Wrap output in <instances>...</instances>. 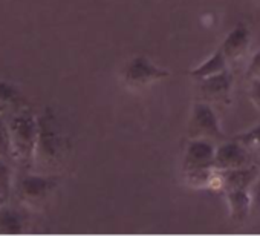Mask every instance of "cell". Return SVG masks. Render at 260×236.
<instances>
[{
    "label": "cell",
    "mask_w": 260,
    "mask_h": 236,
    "mask_svg": "<svg viewBox=\"0 0 260 236\" xmlns=\"http://www.w3.org/2000/svg\"><path fill=\"white\" fill-rule=\"evenodd\" d=\"M39 120V137L32 167L37 173L55 175L68 160L69 138L63 131L58 116L52 110L43 112Z\"/></svg>",
    "instance_id": "cell-1"
},
{
    "label": "cell",
    "mask_w": 260,
    "mask_h": 236,
    "mask_svg": "<svg viewBox=\"0 0 260 236\" xmlns=\"http://www.w3.org/2000/svg\"><path fill=\"white\" fill-rule=\"evenodd\" d=\"M10 135V157L23 167H32L39 137L37 115L17 112L7 122Z\"/></svg>",
    "instance_id": "cell-2"
},
{
    "label": "cell",
    "mask_w": 260,
    "mask_h": 236,
    "mask_svg": "<svg viewBox=\"0 0 260 236\" xmlns=\"http://www.w3.org/2000/svg\"><path fill=\"white\" fill-rule=\"evenodd\" d=\"M188 140H207L213 144H219L228 140L220 128L219 118L213 106L198 101L193 104L191 115L187 128Z\"/></svg>",
    "instance_id": "cell-3"
},
{
    "label": "cell",
    "mask_w": 260,
    "mask_h": 236,
    "mask_svg": "<svg viewBox=\"0 0 260 236\" xmlns=\"http://www.w3.org/2000/svg\"><path fill=\"white\" fill-rule=\"evenodd\" d=\"M170 72L167 69L159 68L150 58L144 55H138L130 58L122 71L124 84L130 89H144L152 86L156 81L167 78Z\"/></svg>",
    "instance_id": "cell-4"
},
{
    "label": "cell",
    "mask_w": 260,
    "mask_h": 236,
    "mask_svg": "<svg viewBox=\"0 0 260 236\" xmlns=\"http://www.w3.org/2000/svg\"><path fill=\"white\" fill-rule=\"evenodd\" d=\"M58 186L55 175H45V173H29L23 176L19 184V196L23 204L29 209H42L48 199L52 196Z\"/></svg>",
    "instance_id": "cell-5"
},
{
    "label": "cell",
    "mask_w": 260,
    "mask_h": 236,
    "mask_svg": "<svg viewBox=\"0 0 260 236\" xmlns=\"http://www.w3.org/2000/svg\"><path fill=\"white\" fill-rule=\"evenodd\" d=\"M260 173V166H246L240 169L230 170H217L214 169L210 189L230 192V190H249L252 183L257 180Z\"/></svg>",
    "instance_id": "cell-6"
},
{
    "label": "cell",
    "mask_w": 260,
    "mask_h": 236,
    "mask_svg": "<svg viewBox=\"0 0 260 236\" xmlns=\"http://www.w3.org/2000/svg\"><path fill=\"white\" fill-rule=\"evenodd\" d=\"M233 75L230 69L199 80V97L201 101L210 106H226L231 100L233 92Z\"/></svg>",
    "instance_id": "cell-7"
},
{
    "label": "cell",
    "mask_w": 260,
    "mask_h": 236,
    "mask_svg": "<svg viewBox=\"0 0 260 236\" xmlns=\"http://www.w3.org/2000/svg\"><path fill=\"white\" fill-rule=\"evenodd\" d=\"M214 149L216 144L207 140H188L184 154V173L214 169Z\"/></svg>",
    "instance_id": "cell-8"
},
{
    "label": "cell",
    "mask_w": 260,
    "mask_h": 236,
    "mask_svg": "<svg viewBox=\"0 0 260 236\" xmlns=\"http://www.w3.org/2000/svg\"><path fill=\"white\" fill-rule=\"evenodd\" d=\"M249 155L236 143L234 140H225L216 144L213 167L217 170H230V169H240L246 166H252ZM257 166V164H255Z\"/></svg>",
    "instance_id": "cell-9"
},
{
    "label": "cell",
    "mask_w": 260,
    "mask_h": 236,
    "mask_svg": "<svg viewBox=\"0 0 260 236\" xmlns=\"http://www.w3.org/2000/svg\"><path fill=\"white\" fill-rule=\"evenodd\" d=\"M251 42V33L245 23H237L223 39L220 45V51L228 63H233L245 55V52L249 48Z\"/></svg>",
    "instance_id": "cell-10"
},
{
    "label": "cell",
    "mask_w": 260,
    "mask_h": 236,
    "mask_svg": "<svg viewBox=\"0 0 260 236\" xmlns=\"http://www.w3.org/2000/svg\"><path fill=\"white\" fill-rule=\"evenodd\" d=\"M225 198H226L231 221L237 224L245 222L252 213L249 190H230L225 192Z\"/></svg>",
    "instance_id": "cell-11"
},
{
    "label": "cell",
    "mask_w": 260,
    "mask_h": 236,
    "mask_svg": "<svg viewBox=\"0 0 260 236\" xmlns=\"http://www.w3.org/2000/svg\"><path fill=\"white\" fill-rule=\"evenodd\" d=\"M228 69V62L226 58L223 57L222 51L217 49L214 51L207 60H204L199 66L193 68L190 71V75L194 78V80H204L207 77H211V75H216V74H220L223 71Z\"/></svg>",
    "instance_id": "cell-12"
},
{
    "label": "cell",
    "mask_w": 260,
    "mask_h": 236,
    "mask_svg": "<svg viewBox=\"0 0 260 236\" xmlns=\"http://www.w3.org/2000/svg\"><path fill=\"white\" fill-rule=\"evenodd\" d=\"M233 140L239 143V146L249 155L254 164L260 166V125L245 134L236 135Z\"/></svg>",
    "instance_id": "cell-13"
},
{
    "label": "cell",
    "mask_w": 260,
    "mask_h": 236,
    "mask_svg": "<svg viewBox=\"0 0 260 236\" xmlns=\"http://www.w3.org/2000/svg\"><path fill=\"white\" fill-rule=\"evenodd\" d=\"M14 190V175L10 164L0 158V209L10 204Z\"/></svg>",
    "instance_id": "cell-14"
},
{
    "label": "cell",
    "mask_w": 260,
    "mask_h": 236,
    "mask_svg": "<svg viewBox=\"0 0 260 236\" xmlns=\"http://www.w3.org/2000/svg\"><path fill=\"white\" fill-rule=\"evenodd\" d=\"M0 233L4 234H20L23 233V221L19 213L7 207L0 209Z\"/></svg>",
    "instance_id": "cell-15"
},
{
    "label": "cell",
    "mask_w": 260,
    "mask_h": 236,
    "mask_svg": "<svg viewBox=\"0 0 260 236\" xmlns=\"http://www.w3.org/2000/svg\"><path fill=\"white\" fill-rule=\"evenodd\" d=\"M19 98H20V92L17 86L0 80V116H2L4 112H8L11 107H14Z\"/></svg>",
    "instance_id": "cell-16"
},
{
    "label": "cell",
    "mask_w": 260,
    "mask_h": 236,
    "mask_svg": "<svg viewBox=\"0 0 260 236\" xmlns=\"http://www.w3.org/2000/svg\"><path fill=\"white\" fill-rule=\"evenodd\" d=\"M0 158L7 160L10 157V135H8V128L7 122L0 116Z\"/></svg>",
    "instance_id": "cell-17"
},
{
    "label": "cell",
    "mask_w": 260,
    "mask_h": 236,
    "mask_svg": "<svg viewBox=\"0 0 260 236\" xmlns=\"http://www.w3.org/2000/svg\"><path fill=\"white\" fill-rule=\"evenodd\" d=\"M246 78L248 80H260V49L251 57V60L248 63Z\"/></svg>",
    "instance_id": "cell-18"
},
{
    "label": "cell",
    "mask_w": 260,
    "mask_h": 236,
    "mask_svg": "<svg viewBox=\"0 0 260 236\" xmlns=\"http://www.w3.org/2000/svg\"><path fill=\"white\" fill-rule=\"evenodd\" d=\"M249 196H251V210L260 212V173L257 180L249 187Z\"/></svg>",
    "instance_id": "cell-19"
},
{
    "label": "cell",
    "mask_w": 260,
    "mask_h": 236,
    "mask_svg": "<svg viewBox=\"0 0 260 236\" xmlns=\"http://www.w3.org/2000/svg\"><path fill=\"white\" fill-rule=\"evenodd\" d=\"M249 89H248V95L251 103L254 104V107L257 109L258 115H260V80H249Z\"/></svg>",
    "instance_id": "cell-20"
},
{
    "label": "cell",
    "mask_w": 260,
    "mask_h": 236,
    "mask_svg": "<svg viewBox=\"0 0 260 236\" xmlns=\"http://www.w3.org/2000/svg\"><path fill=\"white\" fill-rule=\"evenodd\" d=\"M255 4L258 5V8H260V0H255Z\"/></svg>",
    "instance_id": "cell-21"
}]
</instances>
